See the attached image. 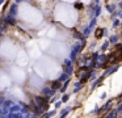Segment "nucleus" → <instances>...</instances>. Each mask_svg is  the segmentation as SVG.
<instances>
[{"label": "nucleus", "mask_w": 122, "mask_h": 118, "mask_svg": "<svg viewBox=\"0 0 122 118\" xmlns=\"http://www.w3.org/2000/svg\"><path fill=\"white\" fill-rule=\"evenodd\" d=\"M100 34H102V31H101V30H97V33H96V36L98 37V36H100Z\"/></svg>", "instance_id": "nucleus-2"}, {"label": "nucleus", "mask_w": 122, "mask_h": 118, "mask_svg": "<svg viewBox=\"0 0 122 118\" xmlns=\"http://www.w3.org/2000/svg\"><path fill=\"white\" fill-rule=\"evenodd\" d=\"M119 47H121V46L118 45V46H117V49L113 51V54L108 58V62L104 64L105 67H106V66H110V64H114V63L119 62V59H121V50H119Z\"/></svg>", "instance_id": "nucleus-1"}]
</instances>
